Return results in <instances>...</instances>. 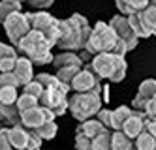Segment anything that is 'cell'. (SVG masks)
I'll return each instance as SVG.
<instances>
[{
  "label": "cell",
  "mask_w": 156,
  "mask_h": 150,
  "mask_svg": "<svg viewBox=\"0 0 156 150\" xmlns=\"http://www.w3.org/2000/svg\"><path fill=\"white\" fill-rule=\"evenodd\" d=\"M0 122H2V117H0Z\"/></svg>",
  "instance_id": "44"
},
{
  "label": "cell",
  "mask_w": 156,
  "mask_h": 150,
  "mask_svg": "<svg viewBox=\"0 0 156 150\" xmlns=\"http://www.w3.org/2000/svg\"><path fill=\"white\" fill-rule=\"evenodd\" d=\"M149 4H152V6L156 8V0H151V2H149Z\"/></svg>",
  "instance_id": "42"
},
{
  "label": "cell",
  "mask_w": 156,
  "mask_h": 150,
  "mask_svg": "<svg viewBox=\"0 0 156 150\" xmlns=\"http://www.w3.org/2000/svg\"><path fill=\"white\" fill-rule=\"evenodd\" d=\"M145 118H147V114L145 113H141V111H136L133 109L132 111V114L126 118V122L122 124V131H124L130 139H136V137L143 131V124H145Z\"/></svg>",
  "instance_id": "13"
},
{
  "label": "cell",
  "mask_w": 156,
  "mask_h": 150,
  "mask_svg": "<svg viewBox=\"0 0 156 150\" xmlns=\"http://www.w3.org/2000/svg\"><path fill=\"white\" fill-rule=\"evenodd\" d=\"M145 114H147L149 118L156 120V99L149 101V105H147V109H145Z\"/></svg>",
  "instance_id": "41"
},
{
  "label": "cell",
  "mask_w": 156,
  "mask_h": 150,
  "mask_svg": "<svg viewBox=\"0 0 156 150\" xmlns=\"http://www.w3.org/2000/svg\"><path fill=\"white\" fill-rule=\"evenodd\" d=\"M149 2H151V0H128V2H126V6H128V15L130 13H136V11H139V9H143L145 6H149Z\"/></svg>",
  "instance_id": "34"
},
{
  "label": "cell",
  "mask_w": 156,
  "mask_h": 150,
  "mask_svg": "<svg viewBox=\"0 0 156 150\" xmlns=\"http://www.w3.org/2000/svg\"><path fill=\"white\" fill-rule=\"evenodd\" d=\"M109 26L115 30V34H117V38H119V40H122V41L126 43L128 51H132V49H136V47H137L139 38L136 36V32L132 30L130 23H128V15L119 13V15H115V17H111Z\"/></svg>",
  "instance_id": "10"
},
{
  "label": "cell",
  "mask_w": 156,
  "mask_h": 150,
  "mask_svg": "<svg viewBox=\"0 0 156 150\" xmlns=\"http://www.w3.org/2000/svg\"><path fill=\"white\" fill-rule=\"evenodd\" d=\"M117 34L115 30L109 26V23L98 21L96 25L90 28V34H88V40L85 43V51L88 54H96V53H104V51H111L117 43Z\"/></svg>",
  "instance_id": "6"
},
{
  "label": "cell",
  "mask_w": 156,
  "mask_h": 150,
  "mask_svg": "<svg viewBox=\"0 0 156 150\" xmlns=\"http://www.w3.org/2000/svg\"><path fill=\"white\" fill-rule=\"evenodd\" d=\"M41 146V137L34 131L30 130V135H28V145H27V150H38Z\"/></svg>",
  "instance_id": "35"
},
{
  "label": "cell",
  "mask_w": 156,
  "mask_h": 150,
  "mask_svg": "<svg viewBox=\"0 0 156 150\" xmlns=\"http://www.w3.org/2000/svg\"><path fill=\"white\" fill-rule=\"evenodd\" d=\"M0 150H12L9 137H8V128H0Z\"/></svg>",
  "instance_id": "37"
},
{
  "label": "cell",
  "mask_w": 156,
  "mask_h": 150,
  "mask_svg": "<svg viewBox=\"0 0 156 150\" xmlns=\"http://www.w3.org/2000/svg\"><path fill=\"white\" fill-rule=\"evenodd\" d=\"M51 64L55 66V70H58V68H68V66H75V68H83L85 66L83 58L75 51H62L58 54H53Z\"/></svg>",
  "instance_id": "15"
},
{
  "label": "cell",
  "mask_w": 156,
  "mask_h": 150,
  "mask_svg": "<svg viewBox=\"0 0 156 150\" xmlns=\"http://www.w3.org/2000/svg\"><path fill=\"white\" fill-rule=\"evenodd\" d=\"M17 96H19L17 86L0 85V103H15Z\"/></svg>",
  "instance_id": "26"
},
{
  "label": "cell",
  "mask_w": 156,
  "mask_h": 150,
  "mask_svg": "<svg viewBox=\"0 0 156 150\" xmlns=\"http://www.w3.org/2000/svg\"><path fill=\"white\" fill-rule=\"evenodd\" d=\"M6 2H15V0H6ZM19 2H21V0H19Z\"/></svg>",
  "instance_id": "43"
},
{
  "label": "cell",
  "mask_w": 156,
  "mask_h": 150,
  "mask_svg": "<svg viewBox=\"0 0 156 150\" xmlns=\"http://www.w3.org/2000/svg\"><path fill=\"white\" fill-rule=\"evenodd\" d=\"M128 23H130V26H132V30L136 32V36L141 40V38H151V34L147 32V28L143 26V23H141V19H139V15H137V11L136 13H130L128 15Z\"/></svg>",
  "instance_id": "25"
},
{
  "label": "cell",
  "mask_w": 156,
  "mask_h": 150,
  "mask_svg": "<svg viewBox=\"0 0 156 150\" xmlns=\"http://www.w3.org/2000/svg\"><path fill=\"white\" fill-rule=\"evenodd\" d=\"M23 92H27V94H30V96H34V98H38V99H40L41 92H43V86H41L40 81L32 79V81H28L27 85H23Z\"/></svg>",
  "instance_id": "30"
},
{
  "label": "cell",
  "mask_w": 156,
  "mask_h": 150,
  "mask_svg": "<svg viewBox=\"0 0 156 150\" xmlns=\"http://www.w3.org/2000/svg\"><path fill=\"white\" fill-rule=\"evenodd\" d=\"M27 19H28V25L30 28H34V30H40L43 36H45V40L53 45H57L58 41V36H60V32H58V19L47 13L45 9H40V11H34V13H25Z\"/></svg>",
  "instance_id": "7"
},
{
  "label": "cell",
  "mask_w": 156,
  "mask_h": 150,
  "mask_svg": "<svg viewBox=\"0 0 156 150\" xmlns=\"http://www.w3.org/2000/svg\"><path fill=\"white\" fill-rule=\"evenodd\" d=\"M0 117L6 124H21V111L17 109L15 103H0Z\"/></svg>",
  "instance_id": "18"
},
{
  "label": "cell",
  "mask_w": 156,
  "mask_h": 150,
  "mask_svg": "<svg viewBox=\"0 0 156 150\" xmlns=\"http://www.w3.org/2000/svg\"><path fill=\"white\" fill-rule=\"evenodd\" d=\"M143 130H147L154 139H156V120H152V118H145V124H143Z\"/></svg>",
  "instance_id": "39"
},
{
  "label": "cell",
  "mask_w": 156,
  "mask_h": 150,
  "mask_svg": "<svg viewBox=\"0 0 156 150\" xmlns=\"http://www.w3.org/2000/svg\"><path fill=\"white\" fill-rule=\"evenodd\" d=\"M156 99V79H145L137 88V96L132 101V109L145 113L149 101Z\"/></svg>",
  "instance_id": "12"
},
{
  "label": "cell",
  "mask_w": 156,
  "mask_h": 150,
  "mask_svg": "<svg viewBox=\"0 0 156 150\" xmlns=\"http://www.w3.org/2000/svg\"><path fill=\"white\" fill-rule=\"evenodd\" d=\"M34 131L41 137V141H51V139H55V135H57L58 126L55 124V120H47V122H43L41 126H38Z\"/></svg>",
  "instance_id": "24"
},
{
  "label": "cell",
  "mask_w": 156,
  "mask_h": 150,
  "mask_svg": "<svg viewBox=\"0 0 156 150\" xmlns=\"http://www.w3.org/2000/svg\"><path fill=\"white\" fill-rule=\"evenodd\" d=\"M6 58H17V49H15V45L0 43V60H6Z\"/></svg>",
  "instance_id": "33"
},
{
  "label": "cell",
  "mask_w": 156,
  "mask_h": 150,
  "mask_svg": "<svg viewBox=\"0 0 156 150\" xmlns=\"http://www.w3.org/2000/svg\"><path fill=\"white\" fill-rule=\"evenodd\" d=\"M15 49H17V54H23L27 58H30V62L36 66L51 64L53 60V54H51L53 45L45 40V36L40 30H34V28H30L15 43Z\"/></svg>",
  "instance_id": "3"
},
{
  "label": "cell",
  "mask_w": 156,
  "mask_h": 150,
  "mask_svg": "<svg viewBox=\"0 0 156 150\" xmlns=\"http://www.w3.org/2000/svg\"><path fill=\"white\" fill-rule=\"evenodd\" d=\"M96 118L102 122L105 128L111 130V109H100V111L96 113Z\"/></svg>",
  "instance_id": "36"
},
{
  "label": "cell",
  "mask_w": 156,
  "mask_h": 150,
  "mask_svg": "<svg viewBox=\"0 0 156 150\" xmlns=\"http://www.w3.org/2000/svg\"><path fill=\"white\" fill-rule=\"evenodd\" d=\"M21 2H25V0H21Z\"/></svg>",
  "instance_id": "45"
},
{
  "label": "cell",
  "mask_w": 156,
  "mask_h": 150,
  "mask_svg": "<svg viewBox=\"0 0 156 150\" xmlns=\"http://www.w3.org/2000/svg\"><path fill=\"white\" fill-rule=\"evenodd\" d=\"M102 90H90V92H75L68 96V111L75 120H87L96 117V113L102 109Z\"/></svg>",
  "instance_id": "5"
},
{
  "label": "cell",
  "mask_w": 156,
  "mask_h": 150,
  "mask_svg": "<svg viewBox=\"0 0 156 150\" xmlns=\"http://www.w3.org/2000/svg\"><path fill=\"white\" fill-rule=\"evenodd\" d=\"M70 90L73 92H90V90H102L100 86V77L90 70V66L85 64L79 72L70 81Z\"/></svg>",
  "instance_id": "9"
},
{
  "label": "cell",
  "mask_w": 156,
  "mask_h": 150,
  "mask_svg": "<svg viewBox=\"0 0 156 150\" xmlns=\"http://www.w3.org/2000/svg\"><path fill=\"white\" fill-rule=\"evenodd\" d=\"M17 58H6V60H0V72H12L13 66H15Z\"/></svg>",
  "instance_id": "40"
},
{
  "label": "cell",
  "mask_w": 156,
  "mask_h": 150,
  "mask_svg": "<svg viewBox=\"0 0 156 150\" xmlns=\"http://www.w3.org/2000/svg\"><path fill=\"white\" fill-rule=\"evenodd\" d=\"M2 25H4L6 36H8V40H9V43H12V45H15V43L30 30L28 19H27V15H25L21 9L13 11V13H9V15L2 21Z\"/></svg>",
  "instance_id": "8"
},
{
  "label": "cell",
  "mask_w": 156,
  "mask_h": 150,
  "mask_svg": "<svg viewBox=\"0 0 156 150\" xmlns=\"http://www.w3.org/2000/svg\"><path fill=\"white\" fill-rule=\"evenodd\" d=\"M111 131L109 128H104L96 137H92V150H111Z\"/></svg>",
  "instance_id": "22"
},
{
  "label": "cell",
  "mask_w": 156,
  "mask_h": 150,
  "mask_svg": "<svg viewBox=\"0 0 156 150\" xmlns=\"http://www.w3.org/2000/svg\"><path fill=\"white\" fill-rule=\"evenodd\" d=\"M105 128V126L100 122L98 118H94V117H90V118H87V120H81V124L77 126V131H83L85 135H88L92 139V137H96L100 131H102Z\"/></svg>",
  "instance_id": "20"
},
{
  "label": "cell",
  "mask_w": 156,
  "mask_h": 150,
  "mask_svg": "<svg viewBox=\"0 0 156 150\" xmlns=\"http://www.w3.org/2000/svg\"><path fill=\"white\" fill-rule=\"evenodd\" d=\"M21 6H23V2H19V0H15V2H6V0H0V23H2L9 13H13V11L21 9Z\"/></svg>",
  "instance_id": "28"
},
{
  "label": "cell",
  "mask_w": 156,
  "mask_h": 150,
  "mask_svg": "<svg viewBox=\"0 0 156 150\" xmlns=\"http://www.w3.org/2000/svg\"><path fill=\"white\" fill-rule=\"evenodd\" d=\"M81 70V68H75V66H68V68H58V70H57V73H55V75H57L60 81H62V83H66V85H70V81L73 79V75L77 73V72H79Z\"/></svg>",
  "instance_id": "29"
},
{
  "label": "cell",
  "mask_w": 156,
  "mask_h": 150,
  "mask_svg": "<svg viewBox=\"0 0 156 150\" xmlns=\"http://www.w3.org/2000/svg\"><path fill=\"white\" fill-rule=\"evenodd\" d=\"M57 117H55V113L47 107H43V105H34V107H30L27 111H21V124L25 126L27 130H36L38 126H41L43 122H47V120H55Z\"/></svg>",
  "instance_id": "11"
},
{
  "label": "cell",
  "mask_w": 156,
  "mask_h": 150,
  "mask_svg": "<svg viewBox=\"0 0 156 150\" xmlns=\"http://www.w3.org/2000/svg\"><path fill=\"white\" fill-rule=\"evenodd\" d=\"M111 148L113 150H130V148H133V139H130L122 130H113V133H111Z\"/></svg>",
  "instance_id": "19"
},
{
  "label": "cell",
  "mask_w": 156,
  "mask_h": 150,
  "mask_svg": "<svg viewBox=\"0 0 156 150\" xmlns=\"http://www.w3.org/2000/svg\"><path fill=\"white\" fill-rule=\"evenodd\" d=\"M88 66L100 79H107L111 83H120L126 77V70H128L126 58L113 51H104V53L92 54V60Z\"/></svg>",
  "instance_id": "4"
},
{
  "label": "cell",
  "mask_w": 156,
  "mask_h": 150,
  "mask_svg": "<svg viewBox=\"0 0 156 150\" xmlns=\"http://www.w3.org/2000/svg\"><path fill=\"white\" fill-rule=\"evenodd\" d=\"M75 148L79 150H92V139L83 131H75Z\"/></svg>",
  "instance_id": "31"
},
{
  "label": "cell",
  "mask_w": 156,
  "mask_h": 150,
  "mask_svg": "<svg viewBox=\"0 0 156 150\" xmlns=\"http://www.w3.org/2000/svg\"><path fill=\"white\" fill-rule=\"evenodd\" d=\"M0 85H9V86H21V81H19V77L13 73V70L12 72H0Z\"/></svg>",
  "instance_id": "32"
},
{
  "label": "cell",
  "mask_w": 156,
  "mask_h": 150,
  "mask_svg": "<svg viewBox=\"0 0 156 150\" xmlns=\"http://www.w3.org/2000/svg\"><path fill=\"white\" fill-rule=\"evenodd\" d=\"M137 15H139L141 23H143V26L147 28V32L151 34V36H156V8L152 4H149L143 9H139Z\"/></svg>",
  "instance_id": "17"
},
{
  "label": "cell",
  "mask_w": 156,
  "mask_h": 150,
  "mask_svg": "<svg viewBox=\"0 0 156 150\" xmlns=\"http://www.w3.org/2000/svg\"><path fill=\"white\" fill-rule=\"evenodd\" d=\"M38 103H40V101H38V98L27 94V92L19 94V96H17V99H15V105H17V109H19V111H27V109H30V107L38 105Z\"/></svg>",
  "instance_id": "27"
},
{
  "label": "cell",
  "mask_w": 156,
  "mask_h": 150,
  "mask_svg": "<svg viewBox=\"0 0 156 150\" xmlns=\"http://www.w3.org/2000/svg\"><path fill=\"white\" fill-rule=\"evenodd\" d=\"M36 81H40L43 92L40 96V105L47 107L55 113V117H62L68 111V94H70V85L62 83L57 75L51 73H38L34 75Z\"/></svg>",
  "instance_id": "2"
},
{
  "label": "cell",
  "mask_w": 156,
  "mask_h": 150,
  "mask_svg": "<svg viewBox=\"0 0 156 150\" xmlns=\"http://www.w3.org/2000/svg\"><path fill=\"white\" fill-rule=\"evenodd\" d=\"M25 2H28L32 8H36V9H47L55 0H25Z\"/></svg>",
  "instance_id": "38"
},
{
  "label": "cell",
  "mask_w": 156,
  "mask_h": 150,
  "mask_svg": "<svg viewBox=\"0 0 156 150\" xmlns=\"http://www.w3.org/2000/svg\"><path fill=\"white\" fill-rule=\"evenodd\" d=\"M58 41L55 47L62 51H81L90 34V25L88 19L81 13H73L68 19H58Z\"/></svg>",
  "instance_id": "1"
},
{
  "label": "cell",
  "mask_w": 156,
  "mask_h": 150,
  "mask_svg": "<svg viewBox=\"0 0 156 150\" xmlns=\"http://www.w3.org/2000/svg\"><path fill=\"white\" fill-rule=\"evenodd\" d=\"M133 146L137 150H156V139L147 130H143L136 139H133Z\"/></svg>",
  "instance_id": "23"
},
{
  "label": "cell",
  "mask_w": 156,
  "mask_h": 150,
  "mask_svg": "<svg viewBox=\"0 0 156 150\" xmlns=\"http://www.w3.org/2000/svg\"><path fill=\"white\" fill-rule=\"evenodd\" d=\"M28 135H30V130H27L23 124H15L12 128H8L9 145H12V148H15V150H27Z\"/></svg>",
  "instance_id": "14"
},
{
  "label": "cell",
  "mask_w": 156,
  "mask_h": 150,
  "mask_svg": "<svg viewBox=\"0 0 156 150\" xmlns=\"http://www.w3.org/2000/svg\"><path fill=\"white\" fill-rule=\"evenodd\" d=\"M132 107H126V105H120L117 109L111 111V130H120L122 124L126 122V118L132 114Z\"/></svg>",
  "instance_id": "21"
},
{
  "label": "cell",
  "mask_w": 156,
  "mask_h": 150,
  "mask_svg": "<svg viewBox=\"0 0 156 150\" xmlns=\"http://www.w3.org/2000/svg\"><path fill=\"white\" fill-rule=\"evenodd\" d=\"M32 64L30 62V58H27V56H17V62H15V66H13V73L19 77V81H21V86L23 85H27L28 81H32L34 79V70H32Z\"/></svg>",
  "instance_id": "16"
}]
</instances>
